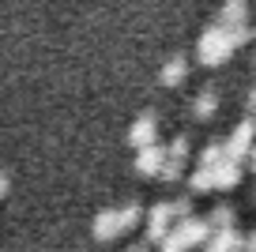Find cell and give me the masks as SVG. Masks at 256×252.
Masks as SVG:
<instances>
[{
	"label": "cell",
	"mask_w": 256,
	"mask_h": 252,
	"mask_svg": "<svg viewBox=\"0 0 256 252\" xmlns=\"http://www.w3.org/2000/svg\"><path fill=\"white\" fill-rule=\"evenodd\" d=\"M230 53L234 49H230V42H226V30L222 26H208L204 38H200V60L204 64H222Z\"/></svg>",
	"instance_id": "6da1fadb"
},
{
	"label": "cell",
	"mask_w": 256,
	"mask_h": 252,
	"mask_svg": "<svg viewBox=\"0 0 256 252\" xmlns=\"http://www.w3.org/2000/svg\"><path fill=\"white\" fill-rule=\"evenodd\" d=\"M252 136H256V120H241V124L234 128V136H230V147H226L234 162H238V158L245 154L248 147H252Z\"/></svg>",
	"instance_id": "7a4b0ae2"
},
{
	"label": "cell",
	"mask_w": 256,
	"mask_h": 252,
	"mask_svg": "<svg viewBox=\"0 0 256 252\" xmlns=\"http://www.w3.org/2000/svg\"><path fill=\"white\" fill-rule=\"evenodd\" d=\"M245 19H248V4H245V0H226L222 23H218V26H241Z\"/></svg>",
	"instance_id": "3957f363"
},
{
	"label": "cell",
	"mask_w": 256,
	"mask_h": 252,
	"mask_svg": "<svg viewBox=\"0 0 256 252\" xmlns=\"http://www.w3.org/2000/svg\"><path fill=\"white\" fill-rule=\"evenodd\" d=\"M184 72H188V68H184V60H181V56H174V60L162 68V83L174 87V83H181V79H184Z\"/></svg>",
	"instance_id": "277c9868"
},
{
	"label": "cell",
	"mask_w": 256,
	"mask_h": 252,
	"mask_svg": "<svg viewBox=\"0 0 256 252\" xmlns=\"http://www.w3.org/2000/svg\"><path fill=\"white\" fill-rule=\"evenodd\" d=\"M238 162H234V158H230V162H226V166H218V174H215V184H222V188H230V184H238Z\"/></svg>",
	"instance_id": "5b68a950"
},
{
	"label": "cell",
	"mask_w": 256,
	"mask_h": 252,
	"mask_svg": "<svg viewBox=\"0 0 256 252\" xmlns=\"http://www.w3.org/2000/svg\"><path fill=\"white\" fill-rule=\"evenodd\" d=\"M215 106H218L215 90H204V94L196 98V117H211V113H215Z\"/></svg>",
	"instance_id": "8992f818"
},
{
	"label": "cell",
	"mask_w": 256,
	"mask_h": 252,
	"mask_svg": "<svg viewBox=\"0 0 256 252\" xmlns=\"http://www.w3.org/2000/svg\"><path fill=\"white\" fill-rule=\"evenodd\" d=\"M248 110H256V87L248 90Z\"/></svg>",
	"instance_id": "52a82bcc"
},
{
	"label": "cell",
	"mask_w": 256,
	"mask_h": 252,
	"mask_svg": "<svg viewBox=\"0 0 256 252\" xmlns=\"http://www.w3.org/2000/svg\"><path fill=\"white\" fill-rule=\"evenodd\" d=\"M252 252H256V234H252Z\"/></svg>",
	"instance_id": "ba28073f"
},
{
	"label": "cell",
	"mask_w": 256,
	"mask_h": 252,
	"mask_svg": "<svg viewBox=\"0 0 256 252\" xmlns=\"http://www.w3.org/2000/svg\"><path fill=\"white\" fill-rule=\"evenodd\" d=\"M252 166H256V154H252Z\"/></svg>",
	"instance_id": "9c48e42d"
}]
</instances>
